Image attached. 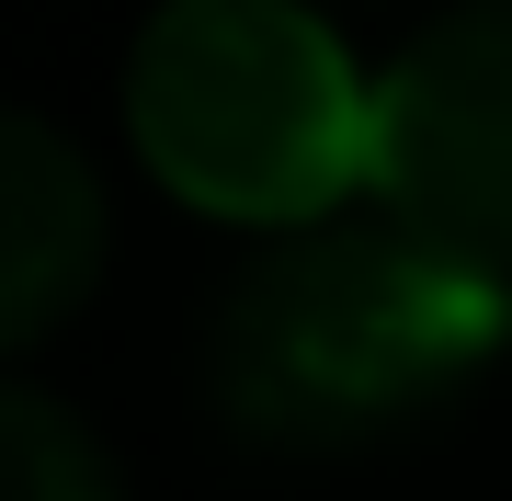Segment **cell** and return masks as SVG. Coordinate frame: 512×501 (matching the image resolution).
I'll list each match as a JSON object with an SVG mask.
<instances>
[{
    "label": "cell",
    "instance_id": "6da1fadb",
    "mask_svg": "<svg viewBox=\"0 0 512 501\" xmlns=\"http://www.w3.org/2000/svg\"><path fill=\"white\" fill-rule=\"evenodd\" d=\"M501 342H512V285L410 240L399 217H353V228L319 217L217 297L205 388L239 445L342 456L456 399Z\"/></svg>",
    "mask_w": 512,
    "mask_h": 501
},
{
    "label": "cell",
    "instance_id": "7a4b0ae2",
    "mask_svg": "<svg viewBox=\"0 0 512 501\" xmlns=\"http://www.w3.org/2000/svg\"><path fill=\"white\" fill-rule=\"evenodd\" d=\"M137 160L239 228H319L376 183V80L308 0H160L126 57Z\"/></svg>",
    "mask_w": 512,
    "mask_h": 501
},
{
    "label": "cell",
    "instance_id": "3957f363",
    "mask_svg": "<svg viewBox=\"0 0 512 501\" xmlns=\"http://www.w3.org/2000/svg\"><path fill=\"white\" fill-rule=\"evenodd\" d=\"M376 194L410 240L512 285V0H456L376 80Z\"/></svg>",
    "mask_w": 512,
    "mask_h": 501
},
{
    "label": "cell",
    "instance_id": "277c9868",
    "mask_svg": "<svg viewBox=\"0 0 512 501\" xmlns=\"http://www.w3.org/2000/svg\"><path fill=\"white\" fill-rule=\"evenodd\" d=\"M103 274V183L46 114L0 103V353L57 331Z\"/></svg>",
    "mask_w": 512,
    "mask_h": 501
},
{
    "label": "cell",
    "instance_id": "5b68a950",
    "mask_svg": "<svg viewBox=\"0 0 512 501\" xmlns=\"http://www.w3.org/2000/svg\"><path fill=\"white\" fill-rule=\"evenodd\" d=\"M0 501H126V490L80 410H57L46 388H0Z\"/></svg>",
    "mask_w": 512,
    "mask_h": 501
}]
</instances>
